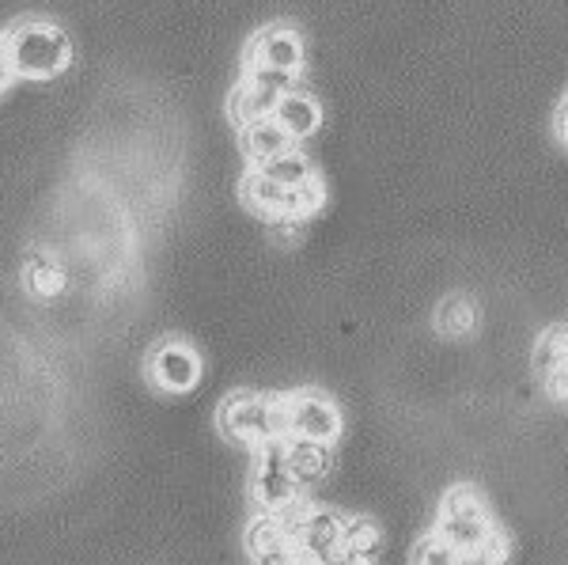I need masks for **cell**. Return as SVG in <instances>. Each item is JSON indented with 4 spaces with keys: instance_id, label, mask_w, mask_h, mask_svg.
Wrapping results in <instances>:
<instances>
[{
    "instance_id": "obj_18",
    "label": "cell",
    "mask_w": 568,
    "mask_h": 565,
    "mask_svg": "<svg viewBox=\"0 0 568 565\" xmlns=\"http://www.w3.org/2000/svg\"><path fill=\"white\" fill-rule=\"evenodd\" d=\"M258 171H265L273 182H281L284 190H292V186H304V182L315 179V163H311L304 152L292 144L288 152H281V157H273V160H265Z\"/></svg>"
},
{
    "instance_id": "obj_14",
    "label": "cell",
    "mask_w": 568,
    "mask_h": 565,
    "mask_svg": "<svg viewBox=\"0 0 568 565\" xmlns=\"http://www.w3.org/2000/svg\"><path fill=\"white\" fill-rule=\"evenodd\" d=\"M288 467L304 490L323 486L326 475H329V444L304 441V436H288Z\"/></svg>"
},
{
    "instance_id": "obj_8",
    "label": "cell",
    "mask_w": 568,
    "mask_h": 565,
    "mask_svg": "<svg viewBox=\"0 0 568 565\" xmlns=\"http://www.w3.org/2000/svg\"><path fill=\"white\" fill-rule=\"evenodd\" d=\"M296 543V558L300 562H342L345 551V516L334 513V508L311 505V513L304 516L300 532L292 535Z\"/></svg>"
},
{
    "instance_id": "obj_23",
    "label": "cell",
    "mask_w": 568,
    "mask_h": 565,
    "mask_svg": "<svg viewBox=\"0 0 568 565\" xmlns=\"http://www.w3.org/2000/svg\"><path fill=\"white\" fill-rule=\"evenodd\" d=\"M542 384H546L549 395L557 398V403L568 406V361H565V364H557V369L549 372V376L542 380Z\"/></svg>"
},
{
    "instance_id": "obj_11",
    "label": "cell",
    "mask_w": 568,
    "mask_h": 565,
    "mask_svg": "<svg viewBox=\"0 0 568 565\" xmlns=\"http://www.w3.org/2000/svg\"><path fill=\"white\" fill-rule=\"evenodd\" d=\"M273 118H277L284 130L292 133V141H311V137L323 130V103H318V99L304 88H288L281 95Z\"/></svg>"
},
{
    "instance_id": "obj_9",
    "label": "cell",
    "mask_w": 568,
    "mask_h": 565,
    "mask_svg": "<svg viewBox=\"0 0 568 565\" xmlns=\"http://www.w3.org/2000/svg\"><path fill=\"white\" fill-rule=\"evenodd\" d=\"M307 61V50H304V39L300 31L284 23H273L265 27L258 39L251 42V53H246V65H265V69H281V72H292L296 77Z\"/></svg>"
},
{
    "instance_id": "obj_1",
    "label": "cell",
    "mask_w": 568,
    "mask_h": 565,
    "mask_svg": "<svg viewBox=\"0 0 568 565\" xmlns=\"http://www.w3.org/2000/svg\"><path fill=\"white\" fill-rule=\"evenodd\" d=\"M436 532L463 554V562H481L485 546L493 543V535H497L500 527L493 524V513H489V505H485L481 490L470 486V482H459V486H452L444 494Z\"/></svg>"
},
{
    "instance_id": "obj_19",
    "label": "cell",
    "mask_w": 568,
    "mask_h": 565,
    "mask_svg": "<svg viewBox=\"0 0 568 565\" xmlns=\"http://www.w3.org/2000/svg\"><path fill=\"white\" fill-rule=\"evenodd\" d=\"M568 361V326H549V331L538 334L535 353H530V364H535V376L546 380L557 364Z\"/></svg>"
},
{
    "instance_id": "obj_5",
    "label": "cell",
    "mask_w": 568,
    "mask_h": 565,
    "mask_svg": "<svg viewBox=\"0 0 568 565\" xmlns=\"http://www.w3.org/2000/svg\"><path fill=\"white\" fill-rule=\"evenodd\" d=\"M288 88H296V77L281 69H265V65H246L243 80L235 84V91L227 95V118L235 125H251L258 118H270L277 111L281 95Z\"/></svg>"
},
{
    "instance_id": "obj_3",
    "label": "cell",
    "mask_w": 568,
    "mask_h": 565,
    "mask_svg": "<svg viewBox=\"0 0 568 565\" xmlns=\"http://www.w3.org/2000/svg\"><path fill=\"white\" fill-rule=\"evenodd\" d=\"M216 422L227 441L246 444V448H258V444L273 441V436H288V425H284V398L254 395V391L227 395Z\"/></svg>"
},
{
    "instance_id": "obj_12",
    "label": "cell",
    "mask_w": 568,
    "mask_h": 565,
    "mask_svg": "<svg viewBox=\"0 0 568 565\" xmlns=\"http://www.w3.org/2000/svg\"><path fill=\"white\" fill-rule=\"evenodd\" d=\"M292 144H296V141H292V133L284 130L273 114L258 118V122H251V125H243V130H240V149H243V157L251 160V168H262L265 160L288 152Z\"/></svg>"
},
{
    "instance_id": "obj_24",
    "label": "cell",
    "mask_w": 568,
    "mask_h": 565,
    "mask_svg": "<svg viewBox=\"0 0 568 565\" xmlns=\"http://www.w3.org/2000/svg\"><path fill=\"white\" fill-rule=\"evenodd\" d=\"M557 133H561V141L568 144V95H565L561 111H557Z\"/></svg>"
},
{
    "instance_id": "obj_2",
    "label": "cell",
    "mask_w": 568,
    "mask_h": 565,
    "mask_svg": "<svg viewBox=\"0 0 568 565\" xmlns=\"http://www.w3.org/2000/svg\"><path fill=\"white\" fill-rule=\"evenodd\" d=\"M20 80H53L72 65V39L50 20H16L4 31Z\"/></svg>"
},
{
    "instance_id": "obj_6",
    "label": "cell",
    "mask_w": 568,
    "mask_h": 565,
    "mask_svg": "<svg viewBox=\"0 0 568 565\" xmlns=\"http://www.w3.org/2000/svg\"><path fill=\"white\" fill-rule=\"evenodd\" d=\"M284 425L288 436H304V441H318L334 448L345 433V417L334 398L318 395V391H292L284 395Z\"/></svg>"
},
{
    "instance_id": "obj_10",
    "label": "cell",
    "mask_w": 568,
    "mask_h": 565,
    "mask_svg": "<svg viewBox=\"0 0 568 565\" xmlns=\"http://www.w3.org/2000/svg\"><path fill=\"white\" fill-rule=\"evenodd\" d=\"M243 543H246L251 562H258V565H292V562H300L296 558V543H292L288 527L281 524L277 513L254 516L251 527H246Z\"/></svg>"
},
{
    "instance_id": "obj_20",
    "label": "cell",
    "mask_w": 568,
    "mask_h": 565,
    "mask_svg": "<svg viewBox=\"0 0 568 565\" xmlns=\"http://www.w3.org/2000/svg\"><path fill=\"white\" fill-rule=\"evenodd\" d=\"M326 205V186L318 182V175L304 182V186H292L288 198H284V216L281 221H307V216H315L318 209Z\"/></svg>"
},
{
    "instance_id": "obj_17",
    "label": "cell",
    "mask_w": 568,
    "mask_h": 565,
    "mask_svg": "<svg viewBox=\"0 0 568 565\" xmlns=\"http://www.w3.org/2000/svg\"><path fill=\"white\" fill-rule=\"evenodd\" d=\"M474 326H478V307H474L470 296H447L436 307V331L444 339H466Z\"/></svg>"
},
{
    "instance_id": "obj_13",
    "label": "cell",
    "mask_w": 568,
    "mask_h": 565,
    "mask_svg": "<svg viewBox=\"0 0 568 565\" xmlns=\"http://www.w3.org/2000/svg\"><path fill=\"white\" fill-rule=\"evenodd\" d=\"M383 546H387V532H383L379 521H372V516H349V521H345V551H342V562L372 565V562H379Z\"/></svg>"
},
{
    "instance_id": "obj_16",
    "label": "cell",
    "mask_w": 568,
    "mask_h": 565,
    "mask_svg": "<svg viewBox=\"0 0 568 565\" xmlns=\"http://www.w3.org/2000/svg\"><path fill=\"white\" fill-rule=\"evenodd\" d=\"M23 281H27V293L31 296L53 300V296L65 293L69 273L58 259H50V254H31V262L23 266Z\"/></svg>"
},
{
    "instance_id": "obj_4",
    "label": "cell",
    "mask_w": 568,
    "mask_h": 565,
    "mask_svg": "<svg viewBox=\"0 0 568 565\" xmlns=\"http://www.w3.org/2000/svg\"><path fill=\"white\" fill-rule=\"evenodd\" d=\"M254 452H258V463H254L251 475V494L262 513H277V508L307 494L288 467V436H273V441L258 444Z\"/></svg>"
},
{
    "instance_id": "obj_22",
    "label": "cell",
    "mask_w": 568,
    "mask_h": 565,
    "mask_svg": "<svg viewBox=\"0 0 568 565\" xmlns=\"http://www.w3.org/2000/svg\"><path fill=\"white\" fill-rule=\"evenodd\" d=\"M16 80H20V69H16V58H12V50H8V39L0 34V95H4Z\"/></svg>"
},
{
    "instance_id": "obj_7",
    "label": "cell",
    "mask_w": 568,
    "mask_h": 565,
    "mask_svg": "<svg viewBox=\"0 0 568 565\" xmlns=\"http://www.w3.org/2000/svg\"><path fill=\"white\" fill-rule=\"evenodd\" d=\"M201 372H205V361L194 345L186 342H160L149 357V380L168 395H190L201 384Z\"/></svg>"
},
{
    "instance_id": "obj_15",
    "label": "cell",
    "mask_w": 568,
    "mask_h": 565,
    "mask_svg": "<svg viewBox=\"0 0 568 565\" xmlns=\"http://www.w3.org/2000/svg\"><path fill=\"white\" fill-rule=\"evenodd\" d=\"M240 198L246 202L251 213L265 216V221H281L284 216V198H288V190L281 186V182H273L265 171H246L243 182H240Z\"/></svg>"
},
{
    "instance_id": "obj_21",
    "label": "cell",
    "mask_w": 568,
    "mask_h": 565,
    "mask_svg": "<svg viewBox=\"0 0 568 565\" xmlns=\"http://www.w3.org/2000/svg\"><path fill=\"white\" fill-rule=\"evenodd\" d=\"M409 558H414L417 565H459L463 562V554L455 551L452 543L444 539V535L436 532H428V535H420V539L414 543V551H409Z\"/></svg>"
}]
</instances>
